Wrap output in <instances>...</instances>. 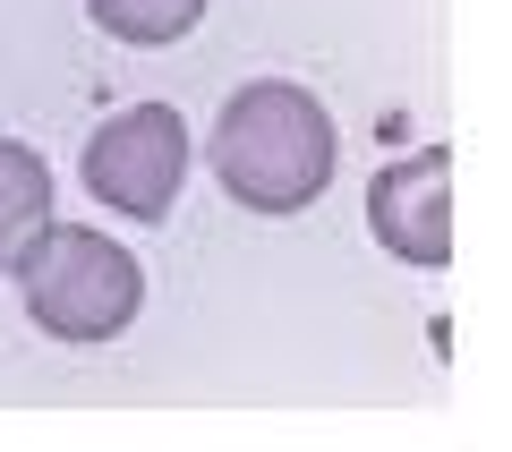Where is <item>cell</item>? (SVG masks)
<instances>
[{
	"label": "cell",
	"instance_id": "5b68a950",
	"mask_svg": "<svg viewBox=\"0 0 512 452\" xmlns=\"http://www.w3.org/2000/svg\"><path fill=\"white\" fill-rule=\"evenodd\" d=\"M52 222V163H43L35 145L0 137V273L18 265V248Z\"/></svg>",
	"mask_w": 512,
	"mask_h": 452
},
{
	"label": "cell",
	"instance_id": "8992f818",
	"mask_svg": "<svg viewBox=\"0 0 512 452\" xmlns=\"http://www.w3.org/2000/svg\"><path fill=\"white\" fill-rule=\"evenodd\" d=\"M86 18L103 26L128 52H163V43H188L205 18V0H86Z\"/></svg>",
	"mask_w": 512,
	"mask_h": 452
},
{
	"label": "cell",
	"instance_id": "277c9868",
	"mask_svg": "<svg viewBox=\"0 0 512 452\" xmlns=\"http://www.w3.org/2000/svg\"><path fill=\"white\" fill-rule=\"evenodd\" d=\"M367 231L393 265L410 273H444L453 265V145L402 154L367 180Z\"/></svg>",
	"mask_w": 512,
	"mask_h": 452
},
{
	"label": "cell",
	"instance_id": "6da1fadb",
	"mask_svg": "<svg viewBox=\"0 0 512 452\" xmlns=\"http://www.w3.org/2000/svg\"><path fill=\"white\" fill-rule=\"evenodd\" d=\"M214 180L231 205L248 214H308L316 197L333 188V163H342V137H333V111L316 103L308 86L291 77H256L222 103L214 120Z\"/></svg>",
	"mask_w": 512,
	"mask_h": 452
},
{
	"label": "cell",
	"instance_id": "7a4b0ae2",
	"mask_svg": "<svg viewBox=\"0 0 512 452\" xmlns=\"http://www.w3.org/2000/svg\"><path fill=\"white\" fill-rule=\"evenodd\" d=\"M18 299L52 342L69 350H103L137 325L146 308V265L120 248L111 231H86V222H43L18 248Z\"/></svg>",
	"mask_w": 512,
	"mask_h": 452
},
{
	"label": "cell",
	"instance_id": "3957f363",
	"mask_svg": "<svg viewBox=\"0 0 512 452\" xmlns=\"http://www.w3.org/2000/svg\"><path fill=\"white\" fill-rule=\"evenodd\" d=\"M77 171H86V197L103 214L163 222L180 205V188H188V120L171 103H128L86 137Z\"/></svg>",
	"mask_w": 512,
	"mask_h": 452
}]
</instances>
